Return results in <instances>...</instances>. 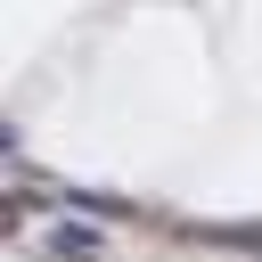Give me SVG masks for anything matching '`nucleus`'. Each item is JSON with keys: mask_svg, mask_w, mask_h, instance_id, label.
Returning a JSON list of instances; mask_svg holds the SVG:
<instances>
[{"mask_svg": "<svg viewBox=\"0 0 262 262\" xmlns=\"http://www.w3.org/2000/svg\"><path fill=\"white\" fill-rule=\"evenodd\" d=\"M49 254H57V262H90V254H98V237H90V229H57V237H49Z\"/></svg>", "mask_w": 262, "mask_h": 262, "instance_id": "nucleus-1", "label": "nucleus"}]
</instances>
